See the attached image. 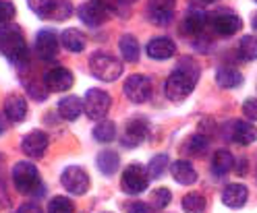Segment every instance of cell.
<instances>
[{
  "label": "cell",
  "instance_id": "cell-1",
  "mask_svg": "<svg viewBox=\"0 0 257 213\" xmlns=\"http://www.w3.org/2000/svg\"><path fill=\"white\" fill-rule=\"evenodd\" d=\"M199 79V67L195 60L183 58L179 62V67L172 71V75L166 79L164 93L170 102H183L185 97L191 95V91L195 89Z\"/></svg>",
  "mask_w": 257,
  "mask_h": 213
},
{
  "label": "cell",
  "instance_id": "cell-2",
  "mask_svg": "<svg viewBox=\"0 0 257 213\" xmlns=\"http://www.w3.org/2000/svg\"><path fill=\"white\" fill-rule=\"evenodd\" d=\"M0 54L7 56L13 64H21L27 60V44L19 25L9 23L0 27Z\"/></svg>",
  "mask_w": 257,
  "mask_h": 213
},
{
  "label": "cell",
  "instance_id": "cell-3",
  "mask_svg": "<svg viewBox=\"0 0 257 213\" xmlns=\"http://www.w3.org/2000/svg\"><path fill=\"white\" fill-rule=\"evenodd\" d=\"M89 73L95 79L112 83L122 75V62L108 52H93L89 56Z\"/></svg>",
  "mask_w": 257,
  "mask_h": 213
},
{
  "label": "cell",
  "instance_id": "cell-4",
  "mask_svg": "<svg viewBox=\"0 0 257 213\" xmlns=\"http://www.w3.org/2000/svg\"><path fill=\"white\" fill-rule=\"evenodd\" d=\"M13 182L17 186L19 192L25 194H38L36 188L44 190L42 180H40V172L31 161H17L13 166Z\"/></svg>",
  "mask_w": 257,
  "mask_h": 213
},
{
  "label": "cell",
  "instance_id": "cell-5",
  "mask_svg": "<svg viewBox=\"0 0 257 213\" xmlns=\"http://www.w3.org/2000/svg\"><path fill=\"white\" fill-rule=\"evenodd\" d=\"M150 184V176L148 170L141 166V163H128L122 170V178H120V188L126 194H139L148 188Z\"/></svg>",
  "mask_w": 257,
  "mask_h": 213
},
{
  "label": "cell",
  "instance_id": "cell-6",
  "mask_svg": "<svg viewBox=\"0 0 257 213\" xmlns=\"http://www.w3.org/2000/svg\"><path fill=\"white\" fill-rule=\"evenodd\" d=\"M112 106V97L110 93H106L104 89H87L85 93V100H83V108H85V114H87V118L91 120H104L106 118V114Z\"/></svg>",
  "mask_w": 257,
  "mask_h": 213
},
{
  "label": "cell",
  "instance_id": "cell-7",
  "mask_svg": "<svg viewBox=\"0 0 257 213\" xmlns=\"http://www.w3.org/2000/svg\"><path fill=\"white\" fill-rule=\"evenodd\" d=\"M60 182L62 186L67 188L69 192L77 194V196H81L89 190V184H91V180L87 176V172L83 168H79V166H69L67 170L62 172L60 176Z\"/></svg>",
  "mask_w": 257,
  "mask_h": 213
},
{
  "label": "cell",
  "instance_id": "cell-8",
  "mask_svg": "<svg viewBox=\"0 0 257 213\" xmlns=\"http://www.w3.org/2000/svg\"><path fill=\"white\" fill-rule=\"evenodd\" d=\"M124 95L133 104H143L152 95V81L143 75H131L124 81Z\"/></svg>",
  "mask_w": 257,
  "mask_h": 213
},
{
  "label": "cell",
  "instance_id": "cell-9",
  "mask_svg": "<svg viewBox=\"0 0 257 213\" xmlns=\"http://www.w3.org/2000/svg\"><path fill=\"white\" fill-rule=\"evenodd\" d=\"M48 145H50V137H48L44 130H31L27 133L23 139H21V149L25 155L34 157V159H40L44 157Z\"/></svg>",
  "mask_w": 257,
  "mask_h": 213
},
{
  "label": "cell",
  "instance_id": "cell-10",
  "mask_svg": "<svg viewBox=\"0 0 257 213\" xmlns=\"http://www.w3.org/2000/svg\"><path fill=\"white\" fill-rule=\"evenodd\" d=\"M73 83H75L73 73L64 67L50 69L44 75V85L48 91H69L73 87Z\"/></svg>",
  "mask_w": 257,
  "mask_h": 213
},
{
  "label": "cell",
  "instance_id": "cell-11",
  "mask_svg": "<svg viewBox=\"0 0 257 213\" xmlns=\"http://www.w3.org/2000/svg\"><path fill=\"white\" fill-rule=\"evenodd\" d=\"M58 46H60V40L58 36L54 34L52 29H44L38 34L36 38V52L42 60H54L58 56Z\"/></svg>",
  "mask_w": 257,
  "mask_h": 213
},
{
  "label": "cell",
  "instance_id": "cell-12",
  "mask_svg": "<svg viewBox=\"0 0 257 213\" xmlns=\"http://www.w3.org/2000/svg\"><path fill=\"white\" fill-rule=\"evenodd\" d=\"M148 120L146 118H131L126 122V126H124V133H122V139H120V143L124 145V147H137V145H141L143 143V139L148 137Z\"/></svg>",
  "mask_w": 257,
  "mask_h": 213
},
{
  "label": "cell",
  "instance_id": "cell-13",
  "mask_svg": "<svg viewBox=\"0 0 257 213\" xmlns=\"http://www.w3.org/2000/svg\"><path fill=\"white\" fill-rule=\"evenodd\" d=\"M148 17L154 25H168L174 19V0H150Z\"/></svg>",
  "mask_w": 257,
  "mask_h": 213
},
{
  "label": "cell",
  "instance_id": "cell-14",
  "mask_svg": "<svg viewBox=\"0 0 257 213\" xmlns=\"http://www.w3.org/2000/svg\"><path fill=\"white\" fill-rule=\"evenodd\" d=\"M108 11L98 3V0H89V3L79 7V19L89 27H100L106 23Z\"/></svg>",
  "mask_w": 257,
  "mask_h": 213
},
{
  "label": "cell",
  "instance_id": "cell-15",
  "mask_svg": "<svg viewBox=\"0 0 257 213\" xmlns=\"http://www.w3.org/2000/svg\"><path fill=\"white\" fill-rule=\"evenodd\" d=\"M212 27L220 36H234L236 31H240V27H243V21L232 13H216V15H212Z\"/></svg>",
  "mask_w": 257,
  "mask_h": 213
},
{
  "label": "cell",
  "instance_id": "cell-16",
  "mask_svg": "<svg viewBox=\"0 0 257 213\" xmlns=\"http://www.w3.org/2000/svg\"><path fill=\"white\" fill-rule=\"evenodd\" d=\"M249 199V190L245 184H226L222 190V203L230 209H240Z\"/></svg>",
  "mask_w": 257,
  "mask_h": 213
},
{
  "label": "cell",
  "instance_id": "cell-17",
  "mask_svg": "<svg viewBox=\"0 0 257 213\" xmlns=\"http://www.w3.org/2000/svg\"><path fill=\"white\" fill-rule=\"evenodd\" d=\"M228 137L238 143V145H251L257 139V128L251 122H243V120H232L230 122V133Z\"/></svg>",
  "mask_w": 257,
  "mask_h": 213
},
{
  "label": "cell",
  "instance_id": "cell-18",
  "mask_svg": "<svg viewBox=\"0 0 257 213\" xmlns=\"http://www.w3.org/2000/svg\"><path fill=\"white\" fill-rule=\"evenodd\" d=\"M176 52V46L170 38H152L148 44V54L154 60H168Z\"/></svg>",
  "mask_w": 257,
  "mask_h": 213
},
{
  "label": "cell",
  "instance_id": "cell-19",
  "mask_svg": "<svg viewBox=\"0 0 257 213\" xmlns=\"http://www.w3.org/2000/svg\"><path fill=\"white\" fill-rule=\"evenodd\" d=\"M170 172H172V178L176 180L179 184H195V180H197V172L195 168H193V163L187 161V159H179V161H174L172 166H170Z\"/></svg>",
  "mask_w": 257,
  "mask_h": 213
},
{
  "label": "cell",
  "instance_id": "cell-20",
  "mask_svg": "<svg viewBox=\"0 0 257 213\" xmlns=\"http://www.w3.org/2000/svg\"><path fill=\"white\" fill-rule=\"evenodd\" d=\"M5 116L11 122H21L27 116V102L23 100V95L13 93V95L7 97V102H5Z\"/></svg>",
  "mask_w": 257,
  "mask_h": 213
},
{
  "label": "cell",
  "instance_id": "cell-21",
  "mask_svg": "<svg viewBox=\"0 0 257 213\" xmlns=\"http://www.w3.org/2000/svg\"><path fill=\"white\" fill-rule=\"evenodd\" d=\"M60 44L67 48L69 52H75V54H79V52H83L85 50V46H87V40H85V36L81 34L79 29H75V27H69V29H64L62 34H60Z\"/></svg>",
  "mask_w": 257,
  "mask_h": 213
},
{
  "label": "cell",
  "instance_id": "cell-22",
  "mask_svg": "<svg viewBox=\"0 0 257 213\" xmlns=\"http://www.w3.org/2000/svg\"><path fill=\"white\" fill-rule=\"evenodd\" d=\"M83 112V102L77 95H67L58 102V114L64 120H77Z\"/></svg>",
  "mask_w": 257,
  "mask_h": 213
},
{
  "label": "cell",
  "instance_id": "cell-23",
  "mask_svg": "<svg viewBox=\"0 0 257 213\" xmlns=\"http://www.w3.org/2000/svg\"><path fill=\"white\" fill-rule=\"evenodd\" d=\"M118 50H120V56L124 62H137L139 60V54H141V48H139V42L131 36V34H124L118 42Z\"/></svg>",
  "mask_w": 257,
  "mask_h": 213
},
{
  "label": "cell",
  "instance_id": "cell-24",
  "mask_svg": "<svg viewBox=\"0 0 257 213\" xmlns=\"http://www.w3.org/2000/svg\"><path fill=\"white\" fill-rule=\"evenodd\" d=\"M216 83L222 87V89H234L243 83V75H240L236 69H230V67H222L218 69L216 73Z\"/></svg>",
  "mask_w": 257,
  "mask_h": 213
},
{
  "label": "cell",
  "instance_id": "cell-25",
  "mask_svg": "<svg viewBox=\"0 0 257 213\" xmlns=\"http://www.w3.org/2000/svg\"><path fill=\"white\" fill-rule=\"evenodd\" d=\"M232 166H234V157H232V153L228 149H220V151L214 153V157H212V170H214L216 176L228 174L232 170Z\"/></svg>",
  "mask_w": 257,
  "mask_h": 213
},
{
  "label": "cell",
  "instance_id": "cell-26",
  "mask_svg": "<svg viewBox=\"0 0 257 213\" xmlns=\"http://www.w3.org/2000/svg\"><path fill=\"white\" fill-rule=\"evenodd\" d=\"M95 163H98V168H100V172H102L104 176H112V174L118 170L120 159H118V155H116L114 151H100V153H98V159H95Z\"/></svg>",
  "mask_w": 257,
  "mask_h": 213
},
{
  "label": "cell",
  "instance_id": "cell-27",
  "mask_svg": "<svg viewBox=\"0 0 257 213\" xmlns=\"http://www.w3.org/2000/svg\"><path fill=\"white\" fill-rule=\"evenodd\" d=\"M205 21H207V15L201 13V11H189L187 17H185V31H189L191 36H199L203 27H205Z\"/></svg>",
  "mask_w": 257,
  "mask_h": 213
},
{
  "label": "cell",
  "instance_id": "cell-28",
  "mask_svg": "<svg viewBox=\"0 0 257 213\" xmlns=\"http://www.w3.org/2000/svg\"><path fill=\"white\" fill-rule=\"evenodd\" d=\"M27 5L40 19H52L58 0H27Z\"/></svg>",
  "mask_w": 257,
  "mask_h": 213
},
{
  "label": "cell",
  "instance_id": "cell-29",
  "mask_svg": "<svg viewBox=\"0 0 257 213\" xmlns=\"http://www.w3.org/2000/svg\"><path fill=\"white\" fill-rule=\"evenodd\" d=\"M183 209L187 213H205L207 209V201L205 196L199 192H189L183 196Z\"/></svg>",
  "mask_w": 257,
  "mask_h": 213
},
{
  "label": "cell",
  "instance_id": "cell-30",
  "mask_svg": "<svg viewBox=\"0 0 257 213\" xmlns=\"http://www.w3.org/2000/svg\"><path fill=\"white\" fill-rule=\"evenodd\" d=\"M93 139L100 141V143H110L116 139V124L110 122V120H102L95 124L93 128Z\"/></svg>",
  "mask_w": 257,
  "mask_h": 213
},
{
  "label": "cell",
  "instance_id": "cell-31",
  "mask_svg": "<svg viewBox=\"0 0 257 213\" xmlns=\"http://www.w3.org/2000/svg\"><path fill=\"white\" fill-rule=\"evenodd\" d=\"M168 166H170L168 155H166V153H158V155H154V157L150 159V163H148V176L154 178V180H156V178H162Z\"/></svg>",
  "mask_w": 257,
  "mask_h": 213
},
{
  "label": "cell",
  "instance_id": "cell-32",
  "mask_svg": "<svg viewBox=\"0 0 257 213\" xmlns=\"http://www.w3.org/2000/svg\"><path fill=\"white\" fill-rule=\"evenodd\" d=\"M238 52L245 60H257V38H253V36L240 38Z\"/></svg>",
  "mask_w": 257,
  "mask_h": 213
},
{
  "label": "cell",
  "instance_id": "cell-33",
  "mask_svg": "<svg viewBox=\"0 0 257 213\" xmlns=\"http://www.w3.org/2000/svg\"><path fill=\"white\" fill-rule=\"evenodd\" d=\"M207 145H210L207 137H203V135H193V137H189V141L185 143V151H189L191 155H201V153H205Z\"/></svg>",
  "mask_w": 257,
  "mask_h": 213
},
{
  "label": "cell",
  "instance_id": "cell-34",
  "mask_svg": "<svg viewBox=\"0 0 257 213\" xmlns=\"http://www.w3.org/2000/svg\"><path fill=\"white\" fill-rule=\"evenodd\" d=\"M48 213H73V201L69 196H54L48 205Z\"/></svg>",
  "mask_w": 257,
  "mask_h": 213
},
{
  "label": "cell",
  "instance_id": "cell-35",
  "mask_svg": "<svg viewBox=\"0 0 257 213\" xmlns=\"http://www.w3.org/2000/svg\"><path fill=\"white\" fill-rule=\"evenodd\" d=\"M170 199H172V192H170L168 188H164V186H160V188H156V190L152 192V205H154L156 209L168 207V205H170Z\"/></svg>",
  "mask_w": 257,
  "mask_h": 213
},
{
  "label": "cell",
  "instance_id": "cell-36",
  "mask_svg": "<svg viewBox=\"0 0 257 213\" xmlns=\"http://www.w3.org/2000/svg\"><path fill=\"white\" fill-rule=\"evenodd\" d=\"M15 15H17V9L11 0H0V27L9 25L15 19Z\"/></svg>",
  "mask_w": 257,
  "mask_h": 213
},
{
  "label": "cell",
  "instance_id": "cell-37",
  "mask_svg": "<svg viewBox=\"0 0 257 213\" xmlns=\"http://www.w3.org/2000/svg\"><path fill=\"white\" fill-rule=\"evenodd\" d=\"M243 114L249 120H257V97H249L243 102Z\"/></svg>",
  "mask_w": 257,
  "mask_h": 213
},
{
  "label": "cell",
  "instance_id": "cell-38",
  "mask_svg": "<svg viewBox=\"0 0 257 213\" xmlns=\"http://www.w3.org/2000/svg\"><path fill=\"white\" fill-rule=\"evenodd\" d=\"M27 93L34 97V100H38V102H44L46 97H48V89H44V87H38L36 83H29L27 85Z\"/></svg>",
  "mask_w": 257,
  "mask_h": 213
},
{
  "label": "cell",
  "instance_id": "cell-39",
  "mask_svg": "<svg viewBox=\"0 0 257 213\" xmlns=\"http://www.w3.org/2000/svg\"><path fill=\"white\" fill-rule=\"evenodd\" d=\"M17 213H44V211H42V207L38 203H23Z\"/></svg>",
  "mask_w": 257,
  "mask_h": 213
},
{
  "label": "cell",
  "instance_id": "cell-40",
  "mask_svg": "<svg viewBox=\"0 0 257 213\" xmlns=\"http://www.w3.org/2000/svg\"><path fill=\"white\" fill-rule=\"evenodd\" d=\"M128 213H152V211H150V207L146 203H131Z\"/></svg>",
  "mask_w": 257,
  "mask_h": 213
},
{
  "label": "cell",
  "instance_id": "cell-41",
  "mask_svg": "<svg viewBox=\"0 0 257 213\" xmlns=\"http://www.w3.org/2000/svg\"><path fill=\"white\" fill-rule=\"evenodd\" d=\"M253 29H255V31H257V13H255V15H253Z\"/></svg>",
  "mask_w": 257,
  "mask_h": 213
},
{
  "label": "cell",
  "instance_id": "cell-42",
  "mask_svg": "<svg viewBox=\"0 0 257 213\" xmlns=\"http://www.w3.org/2000/svg\"><path fill=\"white\" fill-rule=\"evenodd\" d=\"M122 5H133V3H137V0H120Z\"/></svg>",
  "mask_w": 257,
  "mask_h": 213
},
{
  "label": "cell",
  "instance_id": "cell-43",
  "mask_svg": "<svg viewBox=\"0 0 257 213\" xmlns=\"http://www.w3.org/2000/svg\"><path fill=\"white\" fill-rule=\"evenodd\" d=\"M203 3H216V0H203Z\"/></svg>",
  "mask_w": 257,
  "mask_h": 213
},
{
  "label": "cell",
  "instance_id": "cell-44",
  "mask_svg": "<svg viewBox=\"0 0 257 213\" xmlns=\"http://www.w3.org/2000/svg\"><path fill=\"white\" fill-rule=\"evenodd\" d=\"M255 3H257V0H255Z\"/></svg>",
  "mask_w": 257,
  "mask_h": 213
}]
</instances>
